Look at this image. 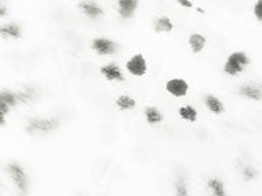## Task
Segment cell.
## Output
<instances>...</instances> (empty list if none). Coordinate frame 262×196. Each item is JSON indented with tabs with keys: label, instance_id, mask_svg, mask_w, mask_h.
I'll use <instances>...</instances> for the list:
<instances>
[{
	"label": "cell",
	"instance_id": "cell-21",
	"mask_svg": "<svg viewBox=\"0 0 262 196\" xmlns=\"http://www.w3.org/2000/svg\"><path fill=\"white\" fill-rule=\"evenodd\" d=\"M137 101L136 98H133L131 96H127V94H122L116 98V106H118L120 111H128L136 108Z\"/></svg>",
	"mask_w": 262,
	"mask_h": 196
},
{
	"label": "cell",
	"instance_id": "cell-1",
	"mask_svg": "<svg viewBox=\"0 0 262 196\" xmlns=\"http://www.w3.org/2000/svg\"><path fill=\"white\" fill-rule=\"evenodd\" d=\"M6 173L14 184L15 189L18 191L21 196H27L29 192V185H31V177L25 170L23 164L18 162H9L6 164Z\"/></svg>",
	"mask_w": 262,
	"mask_h": 196
},
{
	"label": "cell",
	"instance_id": "cell-4",
	"mask_svg": "<svg viewBox=\"0 0 262 196\" xmlns=\"http://www.w3.org/2000/svg\"><path fill=\"white\" fill-rule=\"evenodd\" d=\"M119 43L109 37H95L91 40V50L98 55H113L119 50Z\"/></svg>",
	"mask_w": 262,
	"mask_h": 196
},
{
	"label": "cell",
	"instance_id": "cell-18",
	"mask_svg": "<svg viewBox=\"0 0 262 196\" xmlns=\"http://www.w3.org/2000/svg\"><path fill=\"white\" fill-rule=\"evenodd\" d=\"M174 191H176V196H190L185 174L177 176L176 181H174Z\"/></svg>",
	"mask_w": 262,
	"mask_h": 196
},
{
	"label": "cell",
	"instance_id": "cell-14",
	"mask_svg": "<svg viewBox=\"0 0 262 196\" xmlns=\"http://www.w3.org/2000/svg\"><path fill=\"white\" fill-rule=\"evenodd\" d=\"M154 29L158 33H170L174 29V23L167 15H160L155 19Z\"/></svg>",
	"mask_w": 262,
	"mask_h": 196
},
{
	"label": "cell",
	"instance_id": "cell-24",
	"mask_svg": "<svg viewBox=\"0 0 262 196\" xmlns=\"http://www.w3.org/2000/svg\"><path fill=\"white\" fill-rule=\"evenodd\" d=\"M9 14V9H7V6H6L5 2H0V18L3 19Z\"/></svg>",
	"mask_w": 262,
	"mask_h": 196
},
{
	"label": "cell",
	"instance_id": "cell-15",
	"mask_svg": "<svg viewBox=\"0 0 262 196\" xmlns=\"http://www.w3.org/2000/svg\"><path fill=\"white\" fill-rule=\"evenodd\" d=\"M144 115L146 123L150 124V126L160 124L163 120H164V116H163L162 112H160L159 108H156V106H146L144 110Z\"/></svg>",
	"mask_w": 262,
	"mask_h": 196
},
{
	"label": "cell",
	"instance_id": "cell-3",
	"mask_svg": "<svg viewBox=\"0 0 262 196\" xmlns=\"http://www.w3.org/2000/svg\"><path fill=\"white\" fill-rule=\"evenodd\" d=\"M61 127V120L55 116L50 118H31L25 124L28 134H50Z\"/></svg>",
	"mask_w": 262,
	"mask_h": 196
},
{
	"label": "cell",
	"instance_id": "cell-6",
	"mask_svg": "<svg viewBox=\"0 0 262 196\" xmlns=\"http://www.w3.org/2000/svg\"><path fill=\"white\" fill-rule=\"evenodd\" d=\"M237 94L250 101L262 100V84L258 82L244 83L237 89Z\"/></svg>",
	"mask_w": 262,
	"mask_h": 196
},
{
	"label": "cell",
	"instance_id": "cell-2",
	"mask_svg": "<svg viewBox=\"0 0 262 196\" xmlns=\"http://www.w3.org/2000/svg\"><path fill=\"white\" fill-rule=\"evenodd\" d=\"M251 64V58L249 54L243 50L233 51L228 55V58L224 62L222 67V72L228 75V76H237L243 72L244 69L247 68Z\"/></svg>",
	"mask_w": 262,
	"mask_h": 196
},
{
	"label": "cell",
	"instance_id": "cell-26",
	"mask_svg": "<svg viewBox=\"0 0 262 196\" xmlns=\"http://www.w3.org/2000/svg\"><path fill=\"white\" fill-rule=\"evenodd\" d=\"M198 11H199L200 14H204V13H206V11H204V10L202 9V7H198Z\"/></svg>",
	"mask_w": 262,
	"mask_h": 196
},
{
	"label": "cell",
	"instance_id": "cell-13",
	"mask_svg": "<svg viewBox=\"0 0 262 196\" xmlns=\"http://www.w3.org/2000/svg\"><path fill=\"white\" fill-rule=\"evenodd\" d=\"M188 45H189L190 51L193 54H199L206 49V45H207V39L202 33H192L189 37H188Z\"/></svg>",
	"mask_w": 262,
	"mask_h": 196
},
{
	"label": "cell",
	"instance_id": "cell-8",
	"mask_svg": "<svg viewBox=\"0 0 262 196\" xmlns=\"http://www.w3.org/2000/svg\"><path fill=\"white\" fill-rule=\"evenodd\" d=\"M100 73L108 82H124L126 76L123 69L116 62H108L100 68Z\"/></svg>",
	"mask_w": 262,
	"mask_h": 196
},
{
	"label": "cell",
	"instance_id": "cell-12",
	"mask_svg": "<svg viewBox=\"0 0 262 196\" xmlns=\"http://www.w3.org/2000/svg\"><path fill=\"white\" fill-rule=\"evenodd\" d=\"M204 105L214 115H222L225 112V105H224V102L217 96H214V94H206L204 96Z\"/></svg>",
	"mask_w": 262,
	"mask_h": 196
},
{
	"label": "cell",
	"instance_id": "cell-19",
	"mask_svg": "<svg viewBox=\"0 0 262 196\" xmlns=\"http://www.w3.org/2000/svg\"><path fill=\"white\" fill-rule=\"evenodd\" d=\"M0 102L9 105L10 108H14V106H17V105L19 104V100L18 96H17V93L11 92V90H7V89H3V90L0 92Z\"/></svg>",
	"mask_w": 262,
	"mask_h": 196
},
{
	"label": "cell",
	"instance_id": "cell-20",
	"mask_svg": "<svg viewBox=\"0 0 262 196\" xmlns=\"http://www.w3.org/2000/svg\"><path fill=\"white\" fill-rule=\"evenodd\" d=\"M17 96H18L19 104H29L36 98V89L31 86L24 87L19 92H17Z\"/></svg>",
	"mask_w": 262,
	"mask_h": 196
},
{
	"label": "cell",
	"instance_id": "cell-10",
	"mask_svg": "<svg viewBox=\"0 0 262 196\" xmlns=\"http://www.w3.org/2000/svg\"><path fill=\"white\" fill-rule=\"evenodd\" d=\"M140 6V2L137 0H119L118 13L123 19H131L137 13V9Z\"/></svg>",
	"mask_w": 262,
	"mask_h": 196
},
{
	"label": "cell",
	"instance_id": "cell-16",
	"mask_svg": "<svg viewBox=\"0 0 262 196\" xmlns=\"http://www.w3.org/2000/svg\"><path fill=\"white\" fill-rule=\"evenodd\" d=\"M178 115H180V118L182 120H186V122H190V123H193L198 120V110L194 108L193 105L186 104V105H181L180 108H178Z\"/></svg>",
	"mask_w": 262,
	"mask_h": 196
},
{
	"label": "cell",
	"instance_id": "cell-22",
	"mask_svg": "<svg viewBox=\"0 0 262 196\" xmlns=\"http://www.w3.org/2000/svg\"><path fill=\"white\" fill-rule=\"evenodd\" d=\"M257 177V170L254 166L251 164H247V166H244L243 167V178L244 181H251L254 178Z\"/></svg>",
	"mask_w": 262,
	"mask_h": 196
},
{
	"label": "cell",
	"instance_id": "cell-11",
	"mask_svg": "<svg viewBox=\"0 0 262 196\" xmlns=\"http://www.w3.org/2000/svg\"><path fill=\"white\" fill-rule=\"evenodd\" d=\"M0 36L3 39H13V40H18L19 37L23 36V28L19 27L17 23H9L0 27Z\"/></svg>",
	"mask_w": 262,
	"mask_h": 196
},
{
	"label": "cell",
	"instance_id": "cell-25",
	"mask_svg": "<svg viewBox=\"0 0 262 196\" xmlns=\"http://www.w3.org/2000/svg\"><path fill=\"white\" fill-rule=\"evenodd\" d=\"M177 3L181 6V7H184V9H192L193 7V3L189 2V0H178Z\"/></svg>",
	"mask_w": 262,
	"mask_h": 196
},
{
	"label": "cell",
	"instance_id": "cell-5",
	"mask_svg": "<svg viewBox=\"0 0 262 196\" xmlns=\"http://www.w3.org/2000/svg\"><path fill=\"white\" fill-rule=\"evenodd\" d=\"M126 69L127 72L133 75V76L141 78V76H145L146 72H148V61L144 57V54L137 53L130 59H127Z\"/></svg>",
	"mask_w": 262,
	"mask_h": 196
},
{
	"label": "cell",
	"instance_id": "cell-7",
	"mask_svg": "<svg viewBox=\"0 0 262 196\" xmlns=\"http://www.w3.org/2000/svg\"><path fill=\"white\" fill-rule=\"evenodd\" d=\"M166 92L172 97H177V98H181V97H185L189 92V84L186 82L185 79L181 78H174L167 80L166 83Z\"/></svg>",
	"mask_w": 262,
	"mask_h": 196
},
{
	"label": "cell",
	"instance_id": "cell-17",
	"mask_svg": "<svg viewBox=\"0 0 262 196\" xmlns=\"http://www.w3.org/2000/svg\"><path fill=\"white\" fill-rule=\"evenodd\" d=\"M207 188L210 189L212 196H226L225 184L221 178L211 177L207 180Z\"/></svg>",
	"mask_w": 262,
	"mask_h": 196
},
{
	"label": "cell",
	"instance_id": "cell-23",
	"mask_svg": "<svg viewBox=\"0 0 262 196\" xmlns=\"http://www.w3.org/2000/svg\"><path fill=\"white\" fill-rule=\"evenodd\" d=\"M253 13L254 17H255L259 23H262V0H257V2L254 3Z\"/></svg>",
	"mask_w": 262,
	"mask_h": 196
},
{
	"label": "cell",
	"instance_id": "cell-9",
	"mask_svg": "<svg viewBox=\"0 0 262 196\" xmlns=\"http://www.w3.org/2000/svg\"><path fill=\"white\" fill-rule=\"evenodd\" d=\"M77 9L90 19H100L101 17H104L105 14V10L95 2H80L77 5Z\"/></svg>",
	"mask_w": 262,
	"mask_h": 196
}]
</instances>
